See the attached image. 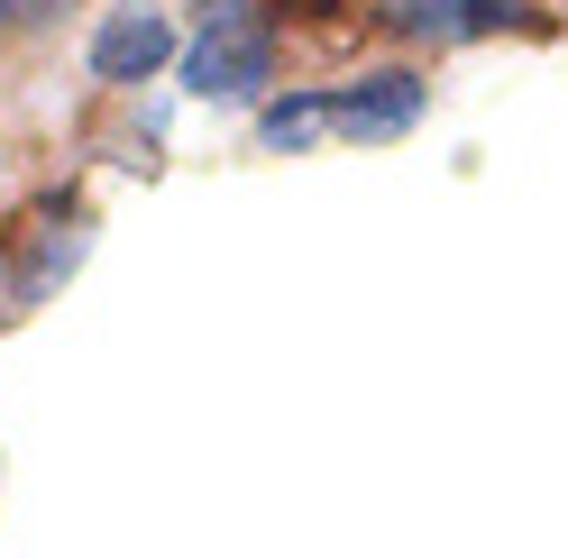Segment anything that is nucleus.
Masks as SVG:
<instances>
[{
  "label": "nucleus",
  "instance_id": "5",
  "mask_svg": "<svg viewBox=\"0 0 568 559\" xmlns=\"http://www.w3.org/2000/svg\"><path fill=\"white\" fill-rule=\"evenodd\" d=\"M83 238H92V230H83V202H74V193L38 202V221H28V266H19V303H38L55 275L83 257Z\"/></svg>",
  "mask_w": 568,
  "mask_h": 559
},
{
  "label": "nucleus",
  "instance_id": "7",
  "mask_svg": "<svg viewBox=\"0 0 568 559\" xmlns=\"http://www.w3.org/2000/svg\"><path fill=\"white\" fill-rule=\"evenodd\" d=\"M64 19V0H0V28H47Z\"/></svg>",
  "mask_w": 568,
  "mask_h": 559
},
{
  "label": "nucleus",
  "instance_id": "6",
  "mask_svg": "<svg viewBox=\"0 0 568 559\" xmlns=\"http://www.w3.org/2000/svg\"><path fill=\"white\" fill-rule=\"evenodd\" d=\"M257 138L275 156H303L312 138H331V92L312 83V92H284V101H266V120H257Z\"/></svg>",
  "mask_w": 568,
  "mask_h": 559
},
{
  "label": "nucleus",
  "instance_id": "4",
  "mask_svg": "<svg viewBox=\"0 0 568 559\" xmlns=\"http://www.w3.org/2000/svg\"><path fill=\"white\" fill-rule=\"evenodd\" d=\"M165 55H174V19L156 0H120V10L92 28V83H148Z\"/></svg>",
  "mask_w": 568,
  "mask_h": 559
},
{
  "label": "nucleus",
  "instance_id": "1",
  "mask_svg": "<svg viewBox=\"0 0 568 559\" xmlns=\"http://www.w3.org/2000/svg\"><path fill=\"white\" fill-rule=\"evenodd\" d=\"M275 83V19L257 0H202L193 47H184V92L193 101H257Z\"/></svg>",
  "mask_w": 568,
  "mask_h": 559
},
{
  "label": "nucleus",
  "instance_id": "8",
  "mask_svg": "<svg viewBox=\"0 0 568 559\" xmlns=\"http://www.w3.org/2000/svg\"><path fill=\"white\" fill-rule=\"evenodd\" d=\"M339 10H348V0H275L266 19H312V28H322V19H339Z\"/></svg>",
  "mask_w": 568,
  "mask_h": 559
},
{
  "label": "nucleus",
  "instance_id": "3",
  "mask_svg": "<svg viewBox=\"0 0 568 559\" xmlns=\"http://www.w3.org/2000/svg\"><path fill=\"white\" fill-rule=\"evenodd\" d=\"M385 28L422 47H477V38H505V28H541V10H523V0H395Z\"/></svg>",
  "mask_w": 568,
  "mask_h": 559
},
{
  "label": "nucleus",
  "instance_id": "2",
  "mask_svg": "<svg viewBox=\"0 0 568 559\" xmlns=\"http://www.w3.org/2000/svg\"><path fill=\"white\" fill-rule=\"evenodd\" d=\"M322 92H331L339 138H404L422 120V101H432V83L413 64H376V74H348V83H322Z\"/></svg>",
  "mask_w": 568,
  "mask_h": 559
}]
</instances>
